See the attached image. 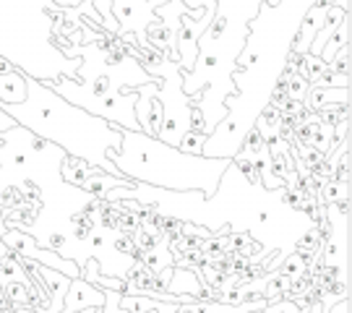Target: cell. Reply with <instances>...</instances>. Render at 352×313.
I'll list each match as a JSON object with an SVG mask.
<instances>
[{"instance_id": "obj_2", "label": "cell", "mask_w": 352, "mask_h": 313, "mask_svg": "<svg viewBox=\"0 0 352 313\" xmlns=\"http://www.w3.org/2000/svg\"><path fill=\"white\" fill-rule=\"evenodd\" d=\"M107 160L118 167V173L131 183L164 188V191H201L204 196H214L219 180L232 160H217L204 154H188L146 136L144 131H126L118 149H107Z\"/></svg>"}, {"instance_id": "obj_11", "label": "cell", "mask_w": 352, "mask_h": 313, "mask_svg": "<svg viewBox=\"0 0 352 313\" xmlns=\"http://www.w3.org/2000/svg\"><path fill=\"white\" fill-rule=\"evenodd\" d=\"M8 253H11V250H8V246H6V243H3V240H0V261H3V259H6V256H8Z\"/></svg>"}, {"instance_id": "obj_4", "label": "cell", "mask_w": 352, "mask_h": 313, "mask_svg": "<svg viewBox=\"0 0 352 313\" xmlns=\"http://www.w3.org/2000/svg\"><path fill=\"white\" fill-rule=\"evenodd\" d=\"M136 105H133V115L139 131H144L146 136H157L160 125H162V100H160V78L151 76L149 84L136 87Z\"/></svg>"}, {"instance_id": "obj_9", "label": "cell", "mask_w": 352, "mask_h": 313, "mask_svg": "<svg viewBox=\"0 0 352 313\" xmlns=\"http://www.w3.org/2000/svg\"><path fill=\"white\" fill-rule=\"evenodd\" d=\"M264 313H302V308L292 298H279L264 305Z\"/></svg>"}, {"instance_id": "obj_10", "label": "cell", "mask_w": 352, "mask_h": 313, "mask_svg": "<svg viewBox=\"0 0 352 313\" xmlns=\"http://www.w3.org/2000/svg\"><path fill=\"white\" fill-rule=\"evenodd\" d=\"M308 313H350V298L340 301V305H331L329 311H321V305H318V301H316L308 305Z\"/></svg>"}, {"instance_id": "obj_1", "label": "cell", "mask_w": 352, "mask_h": 313, "mask_svg": "<svg viewBox=\"0 0 352 313\" xmlns=\"http://www.w3.org/2000/svg\"><path fill=\"white\" fill-rule=\"evenodd\" d=\"M0 110L29 133L63 149L68 157H78L107 175H120L107 160V149L120 147L123 128L71 105L50 84L26 76V100L19 105H0Z\"/></svg>"}, {"instance_id": "obj_3", "label": "cell", "mask_w": 352, "mask_h": 313, "mask_svg": "<svg viewBox=\"0 0 352 313\" xmlns=\"http://www.w3.org/2000/svg\"><path fill=\"white\" fill-rule=\"evenodd\" d=\"M110 11H113L120 34H126V32L139 34V42H144V29L160 19L149 0H113Z\"/></svg>"}, {"instance_id": "obj_5", "label": "cell", "mask_w": 352, "mask_h": 313, "mask_svg": "<svg viewBox=\"0 0 352 313\" xmlns=\"http://www.w3.org/2000/svg\"><path fill=\"white\" fill-rule=\"evenodd\" d=\"M104 301H107L104 290L94 288L84 277H76L68 282V290H65L63 313H76L84 311V308H104Z\"/></svg>"}, {"instance_id": "obj_7", "label": "cell", "mask_w": 352, "mask_h": 313, "mask_svg": "<svg viewBox=\"0 0 352 313\" xmlns=\"http://www.w3.org/2000/svg\"><path fill=\"white\" fill-rule=\"evenodd\" d=\"M97 173H102L100 167L84 162V160H78V157H68V154H65L63 162H60V177L74 188H81V183H84L87 177L97 175Z\"/></svg>"}, {"instance_id": "obj_8", "label": "cell", "mask_w": 352, "mask_h": 313, "mask_svg": "<svg viewBox=\"0 0 352 313\" xmlns=\"http://www.w3.org/2000/svg\"><path fill=\"white\" fill-rule=\"evenodd\" d=\"M204 141H206V136L204 133H199V131H186V136L180 138V144H177V149L188 151V154H201L204 149Z\"/></svg>"}, {"instance_id": "obj_6", "label": "cell", "mask_w": 352, "mask_h": 313, "mask_svg": "<svg viewBox=\"0 0 352 313\" xmlns=\"http://www.w3.org/2000/svg\"><path fill=\"white\" fill-rule=\"evenodd\" d=\"M26 100V74L0 58V105H19Z\"/></svg>"}]
</instances>
